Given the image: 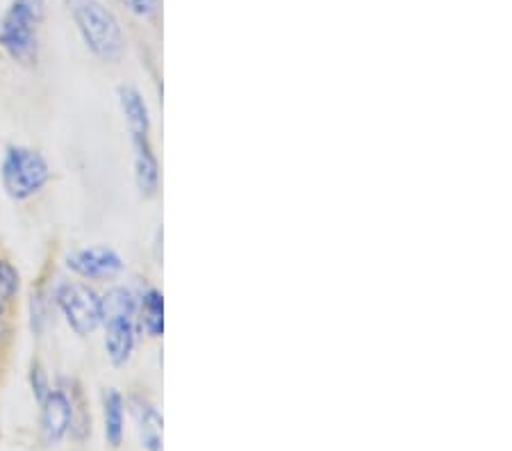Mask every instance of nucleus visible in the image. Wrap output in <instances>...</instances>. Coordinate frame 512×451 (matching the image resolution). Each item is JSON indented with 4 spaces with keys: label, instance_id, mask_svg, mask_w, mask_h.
Here are the masks:
<instances>
[{
    "label": "nucleus",
    "instance_id": "0eeeda50",
    "mask_svg": "<svg viewBox=\"0 0 512 451\" xmlns=\"http://www.w3.org/2000/svg\"><path fill=\"white\" fill-rule=\"evenodd\" d=\"M101 331L107 363L117 369L128 367L130 360L137 354L139 342L144 340L137 317H107L103 319Z\"/></svg>",
    "mask_w": 512,
    "mask_h": 451
},
{
    "label": "nucleus",
    "instance_id": "a211bd4d",
    "mask_svg": "<svg viewBox=\"0 0 512 451\" xmlns=\"http://www.w3.org/2000/svg\"><path fill=\"white\" fill-rule=\"evenodd\" d=\"M14 340V317L0 319V356H5Z\"/></svg>",
    "mask_w": 512,
    "mask_h": 451
},
{
    "label": "nucleus",
    "instance_id": "1a4fd4ad",
    "mask_svg": "<svg viewBox=\"0 0 512 451\" xmlns=\"http://www.w3.org/2000/svg\"><path fill=\"white\" fill-rule=\"evenodd\" d=\"M132 144V178H135V187L144 201H151L160 194L162 187V171L160 160L155 153L151 137H137L130 139Z\"/></svg>",
    "mask_w": 512,
    "mask_h": 451
},
{
    "label": "nucleus",
    "instance_id": "7ed1b4c3",
    "mask_svg": "<svg viewBox=\"0 0 512 451\" xmlns=\"http://www.w3.org/2000/svg\"><path fill=\"white\" fill-rule=\"evenodd\" d=\"M55 313L78 338H92L103 326V290L78 278H57L51 283Z\"/></svg>",
    "mask_w": 512,
    "mask_h": 451
},
{
    "label": "nucleus",
    "instance_id": "423d86ee",
    "mask_svg": "<svg viewBox=\"0 0 512 451\" xmlns=\"http://www.w3.org/2000/svg\"><path fill=\"white\" fill-rule=\"evenodd\" d=\"M73 399L66 385L57 379L51 392L39 404V436L46 447H57L71 436L73 429Z\"/></svg>",
    "mask_w": 512,
    "mask_h": 451
},
{
    "label": "nucleus",
    "instance_id": "f257e3e1",
    "mask_svg": "<svg viewBox=\"0 0 512 451\" xmlns=\"http://www.w3.org/2000/svg\"><path fill=\"white\" fill-rule=\"evenodd\" d=\"M69 7L87 51L105 64H119L128 48L119 16L103 0H71Z\"/></svg>",
    "mask_w": 512,
    "mask_h": 451
},
{
    "label": "nucleus",
    "instance_id": "2eb2a0df",
    "mask_svg": "<svg viewBox=\"0 0 512 451\" xmlns=\"http://www.w3.org/2000/svg\"><path fill=\"white\" fill-rule=\"evenodd\" d=\"M23 292V276L7 253L0 251V303L16 310Z\"/></svg>",
    "mask_w": 512,
    "mask_h": 451
},
{
    "label": "nucleus",
    "instance_id": "4be33fe9",
    "mask_svg": "<svg viewBox=\"0 0 512 451\" xmlns=\"http://www.w3.org/2000/svg\"><path fill=\"white\" fill-rule=\"evenodd\" d=\"M0 360H3V356H0Z\"/></svg>",
    "mask_w": 512,
    "mask_h": 451
},
{
    "label": "nucleus",
    "instance_id": "6ab92c4d",
    "mask_svg": "<svg viewBox=\"0 0 512 451\" xmlns=\"http://www.w3.org/2000/svg\"><path fill=\"white\" fill-rule=\"evenodd\" d=\"M21 5H26L28 10L37 16V19L41 21L44 19V12H46V0H19Z\"/></svg>",
    "mask_w": 512,
    "mask_h": 451
},
{
    "label": "nucleus",
    "instance_id": "412c9836",
    "mask_svg": "<svg viewBox=\"0 0 512 451\" xmlns=\"http://www.w3.org/2000/svg\"><path fill=\"white\" fill-rule=\"evenodd\" d=\"M66 3H71V0H66Z\"/></svg>",
    "mask_w": 512,
    "mask_h": 451
},
{
    "label": "nucleus",
    "instance_id": "f8f14e48",
    "mask_svg": "<svg viewBox=\"0 0 512 451\" xmlns=\"http://www.w3.org/2000/svg\"><path fill=\"white\" fill-rule=\"evenodd\" d=\"M101 413H103V436L112 449H119L126 440V397L117 388H107L101 395Z\"/></svg>",
    "mask_w": 512,
    "mask_h": 451
},
{
    "label": "nucleus",
    "instance_id": "9b49d317",
    "mask_svg": "<svg viewBox=\"0 0 512 451\" xmlns=\"http://www.w3.org/2000/svg\"><path fill=\"white\" fill-rule=\"evenodd\" d=\"M137 324L144 338L162 340L164 335V294L160 287H137Z\"/></svg>",
    "mask_w": 512,
    "mask_h": 451
},
{
    "label": "nucleus",
    "instance_id": "39448f33",
    "mask_svg": "<svg viewBox=\"0 0 512 451\" xmlns=\"http://www.w3.org/2000/svg\"><path fill=\"white\" fill-rule=\"evenodd\" d=\"M62 267L71 278L96 287L119 283V278L126 274V260L110 244H89L66 251Z\"/></svg>",
    "mask_w": 512,
    "mask_h": 451
},
{
    "label": "nucleus",
    "instance_id": "dca6fc26",
    "mask_svg": "<svg viewBox=\"0 0 512 451\" xmlns=\"http://www.w3.org/2000/svg\"><path fill=\"white\" fill-rule=\"evenodd\" d=\"M28 385H30V392L32 397H35L37 404L46 399L48 392L53 388V381H51V374H48L46 365L41 363L39 358H32L30 360V367H28Z\"/></svg>",
    "mask_w": 512,
    "mask_h": 451
},
{
    "label": "nucleus",
    "instance_id": "9d476101",
    "mask_svg": "<svg viewBox=\"0 0 512 451\" xmlns=\"http://www.w3.org/2000/svg\"><path fill=\"white\" fill-rule=\"evenodd\" d=\"M117 98H119L123 123H126V130H128L130 139L151 137L153 119H151V108H148L144 94L139 92L137 87L121 85L119 92H117Z\"/></svg>",
    "mask_w": 512,
    "mask_h": 451
},
{
    "label": "nucleus",
    "instance_id": "ddd939ff",
    "mask_svg": "<svg viewBox=\"0 0 512 451\" xmlns=\"http://www.w3.org/2000/svg\"><path fill=\"white\" fill-rule=\"evenodd\" d=\"M28 328L32 333V338L41 340L51 328L53 319H55V306H53V297H51V283L48 281H39L37 285H32V290L28 292Z\"/></svg>",
    "mask_w": 512,
    "mask_h": 451
},
{
    "label": "nucleus",
    "instance_id": "4468645a",
    "mask_svg": "<svg viewBox=\"0 0 512 451\" xmlns=\"http://www.w3.org/2000/svg\"><path fill=\"white\" fill-rule=\"evenodd\" d=\"M137 317V287L112 283L103 290V319Z\"/></svg>",
    "mask_w": 512,
    "mask_h": 451
},
{
    "label": "nucleus",
    "instance_id": "f03ea898",
    "mask_svg": "<svg viewBox=\"0 0 512 451\" xmlns=\"http://www.w3.org/2000/svg\"><path fill=\"white\" fill-rule=\"evenodd\" d=\"M53 180L51 162L35 146L7 144L0 158V187L14 203H28L46 190Z\"/></svg>",
    "mask_w": 512,
    "mask_h": 451
},
{
    "label": "nucleus",
    "instance_id": "20e7f679",
    "mask_svg": "<svg viewBox=\"0 0 512 451\" xmlns=\"http://www.w3.org/2000/svg\"><path fill=\"white\" fill-rule=\"evenodd\" d=\"M39 19L19 0L0 16V51L19 67H35L41 53Z\"/></svg>",
    "mask_w": 512,
    "mask_h": 451
},
{
    "label": "nucleus",
    "instance_id": "f3484780",
    "mask_svg": "<svg viewBox=\"0 0 512 451\" xmlns=\"http://www.w3.org/2000/svg\"><path fill=\"white\" fill-rule=\"evenodd\" d=\"M137 19H155L162 10V0H119Z\"/></svg>",
    "mask_w": 512,
    "mask_h": 451
},
{
    "label": "nucleus",
    "instance_id": "aec40b11",
    "mask_svg": "<svg viewBox=\"0 0 512 451\" xmlns=\"http://www.w3.org/2000/svg\"><path fill=\"white\" fill-rule=\"evenodd\" d=\"M14 313H16V310L7 308L5 303H0V319H3V317H14Z\"/></svg>",
    "mask_w": 512,
    "mask_h": 451
},
{
    "label": "nucleus",
    "instance_id": "6e6552de",
    "mask_svg": "<svg viewBox=\"0 0 512 451\" xmlns=\"http://www.w3.org/2000/svg\"><path fill=\"white\" fill-rule=\"evenodd\" d=\"M126 410L135 422L139 447L144 451H164V420L158 404L144 392H130Z\"/></svg>",
    "mask_w": 512,
    "mask_h": 451
}]
</instances>
